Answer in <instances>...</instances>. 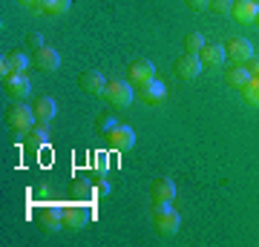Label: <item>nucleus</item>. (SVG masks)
I'll list each match as a JSON object with an SVG mask.
<instances>
[{
  "label": "nucleus",
  "instance_id": "f257e3e1",
  "mask_svg": "<svg viewBox=\"0 0 259 247\" xmlns=\"http://www.w3.org/2000/svg\"><path fill=\"white\" fill-rule=\"evenodd\" d=\"M153 224L161 236H176L179 227H182V216H179L170 204H156V213H153Z\"/></svg>",
  "mask_w": 259,
  "mask_h": 247
},
{
  "label": "nucleus",
  "instance_id": "f03ea898",
  "mask_svg": "<svg viewBox=\"0 0 259 247\" xmlns=\"http://www.w3.org/2000/svg\"><path fill=\"white\" fill-rule=\"evenodd\" d=\"M104 98L115 107V110H124V107H130L133 104V98H136V92H133V83L121 81V78H115V81L107 83V92H104Z\"/></svg>",
  "mask_w": 259,
  "mask_h": 247
},
{
  "label": "nucleus",
  "instance_id": "7ed1b4c3",
  "mask_svg": "<svg viewBox=\"0 0 259 247\" xmlns=\"http://www.w3.org/2000/svg\"><path fill=\"white\" fill-rule=\"evenodd\" d=\"M6 121H9V127L18 129V132H32L35 124H37V115H35V110H29L26 104H18V107L9 110Z\"/></svg>",
  "mask_w": 259,
  "mask_h": 247
},
{
  "label": "nucleus",
  "instance_id": "20e7f679",
  "mask_svg": "<svg viewBox=\"0 0 259 247\" xmlns=\"http://www.w3.org/2000/svg\"><path fill=\"white\" fill-rule=\"evenodd\" d=\"M93 221V210L87 204H66L64 207V230H83Z\"/></svg>",
  "mask_w": 259,
  "mask_h": 247
},
{
  "label": "nucleus",
  "instance_id": "39448f33",
  "mask_svg": "<svg viewBox=\"0 0 259 247\" xmlns=\"http://www.w3.org/2000/svg\"><path fill=\"white\" fill-rule=\"evenodd\" d=\"M107 141H110V146L115 153H130V150L136 146V132H133V127H127V124H115V127L107 132Z\"/></svg>",
  "mask_w": 259,
  "mask_h": 247
},
{
  "label": "nucleus",
  "instance_id": "423d86ee",
  "mask_svg": "<svg viewBox=\"0 0 259 247\" xmlns=\"http://www.w3.org/2000/svg\"><path fill=\"white\" fill-rule=\"evenodd\" d=\"M150 81H156V66H153V61H147V58L133 61V64H130V83L141 89V86H147Z\"/></svg>",
  "mask_w": 259,
  "mask_h": 247
},
{
  "label": "nucleus",
  "instance_id": "0eeeda50",
  "mask_svg": "<svg viewBox=\"0 0 259 247\" xmlns=\"http://www.w3.org/2000/svg\"><path fill=\"white\" fill-rule=\"evenodd\" d=\"M225 49H228V61L231 64H248L253 58V46H250L248 37H231L225 43Z\"/></svg>",
  "mask_w": 259,
  "mask_h": 247
},
{
  "label": "nucleus",
  "instance_id": "6e6552de",
  "mask_svg": "<svg viewBox=\"0 0 259 247\" xmlns=\"http://www.w3.org/2000/svg\"><path fill=\"white\" fill-rule=\"evenodd\" d=\"M204 69L202 58L199 55H190V52H185V55L176 61V75L182 78V81H193V78H199Z\"/></svg>",
  "mask_w": 259,
  "mask_h": 247
},
{
  "label": "nucleus",
  "instance_id": "1a4fd4ad",
  "mask_svg": "<svg viewBox=\"0 0 259 247\" xmlns=\"http://www.w3.org/2000/svg\"><path fill=\"white\" fill-rule=\"evenodd\" d=\"M150 199H153V204H173L176 184L170 181V178H156V181L150 184Z\"/></svg>",
  "mask_w": 259,
  "mask_h": 247
},
{
  "label": "nucleus",
  "instance_id": "9d476101",
  "mask_svg": "<svg viewBox=\"0 0 259 247\" xmlns=\"http://www.w3.org/2000/svg\"><path fill=\"white\" fill-rule=\"evenodd\" d=\"M231 15L236 18V23H256V15H259V3L256 0H233V9Z\"/></svg>",
  "mask_w": 259,
  "mask_h": 247
},
{
  "label": "nucleus",
  "instance_id": "9b49d317",
  "mask_svg": "<svg viewBox=\"0 0 259 247\" xmlns=\"http://www.w3.org/2000/svg\"><path fill=\"white\" fill-rule=\"evenodd\" d=\"M35 66L40 72H58V66H61V55H58L52 46H40L35 49Z\"/></svg>",
  "mask_w": 259,
  "mask_h": 247
},
{
  "label": "nucleus",
  "instance_id": "f8f14e48",
  "mask_svg": "<svg viewBox=\"0 0 259 247\" xmlns=\"http://www.w3.org/2000/svg\"><path fill=\"white\" fill-rule=\"evenodd\" d=\"M40 227L47 230V233H55V230L64 227V207L47 204V207L40 210Z\"/></svg>",
  "mask_w": 259,
  "mask_h": 247
},
{
  "label": "nucleus",
  "instance_id": "ddd939ff",
  "mask_svg": "<svg viewBox=\"0 0 259 247\" xmlns=\"http://www.w3.org/2000/svg\"><path fill=\"white\" fill-rule=\"evenodd\" d=\"M199 58H202L204 66L219 69V66H225V61H228V49H225L222 43H204V49L199 52Z\"/></svg>",
  "mask_w": 259,
  "mask_h": 247
},
{
  "label": "nucleus",
  "instance_id": "4468645a",
  "mask_svg": "<svg viewBox=\"0 0 259 247\" xmlns=\"http://www.w3.org/2000/svg\"><path fill=\"white\" fill-rule=\"evenodd\" d=\"M3 86H6V95L9 98H26L29 92H32V81H29L26 75L20 72V75H9L6 81H3Z\"/></svg>",
  "mask_w": 259,
  "mask_h": 247
},
{
  "label": "nucleus",
  "instance_id": "2eb2a0df",
  "mask_svg": "<svg viewBox=\"0 0 259 247\" xmlns=\"http://www.w3.org/2000/svg\"><path fill=\"white\" fill-rule=\"evenodd\" d=\"M107 83L110 81H107L98 69H90V72L81 75V89L90 92V95H104V92H107Z\"/></svg>",
  "mask_w": 259,
  "mask_h": 247
},
{
  "label": "nucleus",
  "instance_id": "dca6fc26",
  "mask_svg": "<svg viewBox=\"0 0 259 247\" xmlns=\"http://www.w3.org/2000/svg\"><path fill=\"white\" fill-rule=\"evenodd\" d=\"M35 115H37V124H44V127H49L52 121H55V115H58V104L49 98V95H44V98H37L35 101Z\"/></svg>",
  "mask_w": 259,
  "mask_h": 247
},
{
  "label": "nucleus",
  "instance_id": "f3484780",
  "mask_svg": "<svg viewBox=\"0 0 259 247\" xmlns=\"http://www.w3.org/2000/svg\"><path fill=\"white\" fill-rule=\"evenodd\" d=\"M139 95H141V101H144V104H161L167 98V86L156 78V81H150L147 86H141Z\"/></svg>",
  "mask_w": 259,
  "mask_h": 247
},
{
  "label": "nucleus",
  "instance_id": "a211bd4d",
  "mask_svg": "<svg viewBox=\"0 0 259 247\" xmlns=\"http://www.w3.org/2000/svg\"><path fill=\"white\" fill-rule=\"evenodd\" d=\"M225 81H228V86H236V89H242V86L250 81L248 66H245V64H231L228 69H225Z\"/></svg>",
  "mask_w": 259,
  "mask_h": 247
},
{
  "label": "nucleus",
  "instance_id": "6ab92c4d",
  "mask_svg": "<svg viewBox=\"0 0 259 247\" xmlns=\"http://www.w3.org/2000/svg\"><path fill=\"white\" fill-rule=\"evenodd\" d=\"M69 6H72V0H44L40 3V12H47V15H66L69 12Z\"/></svg>",
  "mask_w": 259,
  "mask_h": 247
},
{
  "label": "nucleus",
  "instance_id": "aec40b11",
  "mask_svg": "<svg viewBox=\"0 0 259 247\" xmlns=\"http://www.w3.org/2000/svg\"><path fill=\"white\" fill-rule=\"evenodd\" d=\"M242 95L250 107H259V75H250V81L242 86Z\"/></svg>",
  "mask_w": 259,
  "mask_h": 247
},
{
  "label": "nucleus",
  "instance_id": "412c9836",
  "mask_svg": "<svg viewBox=\"0 0 259 247\" xmlns=\"http://www.w3.org/2000/svg\"><path fill=\"white\" fill-rule=\"evenodd\" d=\"M204 35L202 32H187V37H185V52H190V55H199L204 49Z\"/></svg>",
  "mask_w": 259,
  "mask_h": 247
},
{
  "label": "nucleus",
  "instance_id": "4be33fe9",
  "mask_svg": "<svg viewBox=\"0 0 259 247\" xmlns=\"http://www.w3.org/2000/svg\"><path fill=\"white\" fill-rule=\"evenodd\" d=\"M6 61H9V66H12V75H20L29 66V58L23 55V52H9V55H6Z\"/></svg>",
  "mask_w": 259,
  "mask_h": 247
},
{
  "label": "nucleus",
  "instance_id": "5701e85b",
  "mask_svg": "<svg viewBox=\"0 0 259 247\" xmlns=\"http://www.w3.org/2000/svg\"><path fill=\"white\" fill-rule=\"evenodd\" d=\"M95 199H104V195H110V181H107V175H98V181L93 184V190H90Z\"/></svg>",
  "mask_w": 259,
  "mask_h": 247
},
{
  "label": "nucleus",
  "instance_id": "b1692460",
  "mask_svg": "<svg viewBox=\"0 0 259 247\" xmlns=\"http://www.w3.org/2000/svg\"><path fill=\"white\" fill-rule=\"evenodd\" d=\"M29 138H32V144H35V146H44V144H47V127H44V124H40V127H35V129H32V132H29Z\"/></svg>",
  "mask_w": 259,
  "mask_h": 247
},
{
  "label": "nucleus",
  "instance_id": "393cba45",
  "mask_svg": "<svg viewBox=\"0 0 259 247\" xmlns=\"http://www.w3.org/2000/svg\"><path fill=\"white\" fill-rule=\"evenodd\" d=\"M210 9L216 12V15H231L233 0H210Z\"/></svg>",
  "mask_w": 259,
  "mask_h": 247
},
{
  "label": "nucleus",
  "instance_id": "a878e982",
  "mask_svg": "<svg viewBox=\"0 0 259 247\" xmlns=\"http://www.w3.org/2000/svg\"><path fill=\"white\" fill-rule=\"evenodd\" d=\"M112 127H115V121H112L110 115H98V118H95V129H98V132H104V135H107Z\"/></svg>",
  "mask_w": 259,
  "mask_h": 247
},
{
  "label": "nucleus",
  "instance_id": "bb28decb",
  "mask_svg": "<svg viewBox=\"0 0 259 247\" xmlns=\"http://www.w3.org/2000/svg\"><path fill=\"white\" fill-rule=\"evenodd\" d=\"M107 170H110V158H107V153H98V158H95V173L107 175Z\"/></svg>",
  "mask_w": 259,
  "mask_h": 247
},
{
  "label": "nucleus",
  "instance_id": "cd10ccee",
  "mask_svg": "<svg viewBox=\"0 0 259 247\" xmlns=\"http://www.w3.org/2000/svg\"><path fill=\"white\" fill-rule=\"evenodd\" d=\"M9 75H12V66H9V61H6V55H3V58H0V78L6 81Z\"/></svg>",
  "mask_w": 259,
  "mask_h": 247
},
{
  "label": "nucleus",
  "instance_id": "c85d7f7f",
  "mask_svg": "<svg viewBox=\"0 0 259 247\" xmlns=\"http://www.w3.org/2000/svg\"><path fill=\"white\" fill-rule=\"evenodd\" d=\"M29 43H32V49H40V46H44V35H40V32H32V35H29Z\"/></svg>",
  "mask_w": 259,
  "mask_h": 247
},
{
  "label": "nucleus",
  "instance_id": "c756f323",
  "mask_svg": "<svg viewBox=\"0 0 259 247\" xmlns=\"http://www.w3.org/2000/svg\"><path fill=\"white\" fill-rule=\"evenodd\" d=\"M20 6H26V9H32V12H40V3L44 0H18Z\"/></svg>",
  "mask_w": 259,
  "mask_h": 247
},
{
  "label": "nucleus",
  "instance_id": "7c9ffc66",
  "mask_svg": "<svg viewBox=\"0 0 259 247\" xmlns=\"http://www.w3.org/2000/svg\"><path fill=\"white\" fill-rule=\"evenodd\" d=\"M185 3L190 9H207V6H210V0H185Z\"/></svg>",
  "mask_w": 259,
  "mask_h": 247
},
{
  "label": "nucleus",
  "instance_id": "2f4dec72",
  "mask_svg": "<svg viewBox=\"0 0 259 247\" xmlns=\"http://www.w3.org/2000/svg\"><path fill=\"white\" fill-rule=\"evenodd\" d=\"M248 72L250 75H259V58H250V61H248Z\"/></svg>",
  "mask_w": 259,
  "mask_h": 247
},
{
  "label": "nucleus",
  "instance_id": "473e14b6",
  "mask_svg": "<svg viewBox=\"0 0 259 247\" xmlns=\"http://www.w3.org/2000/svg\"><path fill=\"white\" fill-rule=\"evenodd\" d=\"M256 20H259V15H256Z\"/></svg>",
  "mask_w": 259,
  "mask_h": 247
}]
</instances>
